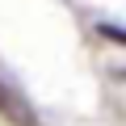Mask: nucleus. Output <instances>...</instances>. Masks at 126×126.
I'll return each mask as SVG.
<instances>
[{"instance_id": "f257e3e1", "label": "nucleus", "mask_w": 126, "mask_h": 126, "mask_svg": "<svg viewBox=\"0 0 126 126\" xmlns=\"http://www.w3.org/2000/svg\"><path fill=\"white\" fill-rule=\"evenodd\" d=\"M0 113H4L13 126H38V113H34L30 97H25L13 80H4V76H0Z\"/></svg>"}, {"instance_id": "f03ea898", "label": "nucleus", "mask_w": 126, "mask_h": 126, "mask_svg": "<svg viewBox=\"0 0 126 126\" xmlns=\"http://www.w3.org/2000/svg\"><path fill=\"white\" fill-rule=\"evenodd\" d=\"M97 34H101V38H109V42H118V46H126V30H122V25H113V21H101V25H97Z\"/></svg>"}]
</instances>
